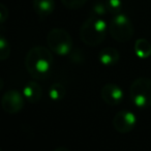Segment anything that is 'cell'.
I'll return each mask as SVG.
<instances>
[{"label": "cell", "mask_w": 151, "mask_h": 151, "mask_svg": "<svg viewBox=\"0 0 151 151\" xmlns=\"http://www.w3.org/2000/svg\"><path fill=\"white\" fill-rule=\"evenodd\" d=\"M134 26L127 16L120 14L114 16L109 25V33L115 40L119 42H126L134 36Z\"/></svg>", "instance_id": "5b68a950"}, {"label": "cell", "mask_w": 151, "mask_h": 151, "mask_svg": "<svg viewBox=\"0 0 151 151\" xmlns=\"http://www.w3.org/2000/svg\"><path fill=\"white\" fill-rule=\"evenodd\" d=\"M9 18V11L4 4H0V22L4 23L5 20Z\"/></svg>", "instance_id": "ac0fdd59"}, {"label": "cell", "mask_w": 151, "mask_h": 151, "mask_svg": "<svg viewBox=\"0 0 151 151\" xmlns=\"http://www.w3.org/2000/svg\"><path fill=\"white\" fill-rule=\"evenodd\" d=\"M101 97L106 104L110 106H117L122 103L124 97L123 90L118 85L108 83L101 89Z\"/></svg>", "instance_id": "ba28073f"}, {"label": "cell", "mask_w": 151, "mask_h": 151, "mask_svg": "<svg viewBox=\"0 0 151 151\" xmlns=\"http://www.w3.org/2000/svg\"><path fill=\"white\" fill-rule=\"evenodd\" d=\"M52 51L42 46H36L28 51L25 67L28 73L36 80H44L51 73L54 58Z\"/></svg>", "instance_id": "6da1fadb"}, {"label": "cell", "mask_w": 151, "mask_h": 151, "mask_svg": "<svg viewBox=\"0 0 151 151\" xmlns=\"http://www.w3.org/2000/svg\"><path fill=\"white\" fill-rule=\"evenodd\" d=\"M119 58H120V55L119 52L117 51V49L111 48V47L103 49L99 53V61L101 62V65L107 67L115 65L118 62Z\"/></svg>", "instance_id": "30bf717a"}, {"label": "cell", "mask_w": 151, "mask_h": 151, "mask_svg": "<svg viewBox=\"0 0 151 151\" xmlns=\"http://www.w3.org/2000/svg\"><path fill=\"white\" fill-rule=\"evenodd\" d=\"M61 2L69 9H79L87 2V0H61Z\"/></svg>", "instance_id": "2e32d148"}, {"label": "cell", "mask_w": 151, "mask_h": 151, "mask_svg": "<svg viewBox=\"0 0 151 151\" xmlns=\"http://www.w3.org/2000/svg\"><path fill=\"white\" fill-rule=\"evenodd\" d=\"M54 151H70V150L68 148H66V147H58Z\"/></svg>", "instance_id": "d6986e66"}, {"label": "cell", "mask_w": 151, "mask_h": 151, "mask_svg": "<svg viewBox=\"0 0 151 151\" xmlns=\"http://www.w3.org/2000/svg\"><path fill=\"white\" fill-rule=\"evenodd\" d=\"M108 12L107 6H106V3L101 2H96L93 5V9H92V17H97V18H101L106 13Z\"/></svg>", "instance_id": "e0dca14e"}, {"label": "cell", "mask_w": 151, "mask_h": 151, "mask_svg": "<svg viewBox=\"0 0 151 151\" xmlns=\"http://www.w3.org/2000/svg\"><path fill=\"white\" fill-rule=\"evenodd\" d=\"M32 5L36 15L40 18L49 17L55 9L54 0H33Z\"/></svg>", "instance_id": "8fae6325"}, {"label": "cell", "mask_w": 151, "mask_h": 151, "mask_svg": "<svg viewBox=\"0 0 151 151\" xmlns=\"http://www.w3.org/2000/svg\"><path fill=\"white\" fill-rule=\"evenodd\" d=\"M137 124V117L132 112L128 110L120 111L114 116L113 126L116 132L120 134H127L132 132Z\"/></svg>", "instance_id": "52a82bcc"}, {"label": "cell", "mask_w": 151, "mask_h": 151, "mask_svg": "<svg viewBox=\"0 0 151 151\" xmlns=\"http://www.w3.org/2000/svg\"><path fill=\"white\" fill-rule=\"evenodd\" d=\"M23 95L28 103L35 104L42 99V89L38 83L30 81L23 87Z\"/></svg>", "instance_id": "9c48e42d"}, {"label": "cell", "mask_w": 151, "mask_h": 151, "mask_svg": "<svg viewBox=\"0 0 151 151\" xmlns=\"http://www.w3.org/2000/svg\"><path fill=\"white\" fill-rule=\"evenodd\" d=\"M106 6L110 14L114 16L120 15L123 9L122 0H106Z\"/></svg>", "instance_id": "5bb4252c"}, {"label": "cell", "mask_w": 151, "mask_h": 151, "mask_svg": "<svg viewBox=\"0 0 151 151\" xmlns=\"http://www.w3.org/2000/svg\"><path fill=\"white\" fill-rule=\"evenodd\" d=\"M25 97L23 93L18 90H9L3 94L1 99V106L5 113L16 114L19 113L24 107Z\"/></svg>", "instance_id": "8992f818"}, {"label": "cell", "mask_w": 151, "mask_h": 151, "mask_svg": "<svg viewBox=\"0 0 151 151\" xmlns=\"http://www.w3.org/2000/svg\"><path fill=\"white\" fill-rule=\"evenodd\" d=\"M134 54L140 59H147L151 55V44L145 38H139L134 46Z\"/></svg>", "instance_id": "7c38bea8"}, {"label": "cell", "mask_w": 151, "mask_h": 151, "mask_svg": "<svg viewBox=\"0 0 151 151\" xmlns=\"http://www.w3.org/2000/svg\"><path fill=\"white\" fill-rule=\"evenodd\" d=\"M65 94H66V89L62 84L59 83H54L50 86L49 88L48 95L53 101H60L64 99Z\"/></svg>", "instance_id": "4fadbf2b"}, {"label": "cell", "mask_w": 151, "mask_h": 151, "mask_svg": "<svg viewBox=\"0 0 151 151\" xmlns=\"http://www.w3.org/2000/svg\"><path fill=\"white\" fill-rule=\"evenodd\" d=\"M9 52H11V48H9V44L4 37L0 38V59L4 61L9 56Z\"/></svg>", "instance_id": "9a60e30c"}, {"label": "cell", "mask_w": 151, "mask_h": 151, "mask_svg": "<svg viewBox=\"0 0 151 151\" xmlns=\"http://www.w3.org/2000/svg\"><path fill=\"white\" fill-rule=\"evenodd\" d=\"M49 49L59 56H65L73 51V40L66 30L53 28L47 36Z\"/></svg>", "instance_id": "277c9868"}, {"label": "cell", "mask_w": 151, "mask_h": 151, "mask_svg": "<svg viewBox=\"0 0 151 151\" xmlns=\"http://www.w3.org/2000/svg\"><path fill=\"white\" fill-rule=\"evenodd\" d=\"M108 32L107 22L103 18L92 17L86 20L80 28V38L89 47H96L105 40Z\"/></svg>", "instance_id": "7a4b0ae2"}, {"label": "cell", "mask_w": 151, "mask_h": 151, "mask_svg": "<svg viewBox=\"0 0 151 151\" xmlns=\"http://www.w3.org/2000/svg\"><path fill=\"white\" fill-rule=\"evenodd\" d=\"M132 103L139 109L151 107V79L147 77L137 78L129 87Z\"/></svg>", "instance_id": "3957f363"}]
</instances>
